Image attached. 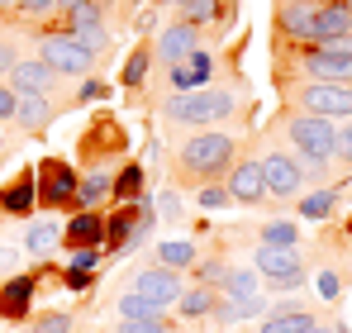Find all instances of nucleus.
<instances>
[{
  "instance_id": "1",
  "label": "nucleus",
  "mask_w": 352,
  "mask_h": 333,
  "mask_svg": "<svg viewBox=\"0 0 352 333\" xmlns=\"http://www.w3.org/2000/svg\"><path fill=\"white\" fill-rule=\"evenodd\" d=\"M291 143L300 148V158H305L300 171H314L319 176L329 166V158H333V124L319 119V114H300V119H291Z\"/></svg>"
},
{
  "instance_id": "2",
  "label": "nucleus",
  "mask_w": 352,
  "mask_h": 333,
  "mask_svg": "<svg viewBox=\"0 0 352 333\" xmlns=\"http://www.w3.org/2000/svg\"><path fill=\"white\" fill-rule=\"evenodd\" d=\"M229 162H234V143H229L224 133H200V138H190L186 153H181V166H186L190 176H200V181L219 176Z\"/></svg>"
},
{
  "instance_id": "3",
  "label": "nucleus",
  "mask_w": 352,
  "mask_h": 333,
  "mask_svg": "<svg viewBox=\"0 0 352 333\" xmlns=\"http://www.w3.org/2000/svg\"><path fill=\"white\" fill-rule=\"evenodd\" d=\"M224 114H234V100L224 91H190V96L167 100V119L172 124H214Z\"/></svg>"
},
{
  "instance_id": "4",
  "label": "nucleus",
  "mask_w": 352,
  "mask_h": 333,
  "mask_svg": "<svg viewBox=\"0 0 352 333\" xmlns=\"http://www.w3.org/2000/svg\"><path fill=\"white\" fill-rule=\"evenodd\" d=\"M38 62H43V67H53V72H67V76H86L96 57L86 53L72 34H48V39L38 43Z\"/></svg>"
},
{
  "instance_id": "5",
  "label": "nucleus",
  "mask_w": 352,
  "mask_h": 333,
  "mask_svg": "<svg viewBox=\"0 0 352 333\" xmlns=\"http://www.w3.org/2000/svg\"><path fill=\"white\" fill-rule=\"evenodd\" d=\"M305 114H319V119H348L352 114V86H333V81H319V86H305Z\"/></svg>"
},
{
  "instance_id": "6",
  "label": "nucleus",
  "mask_w": 352,
  "mask_h": 333,
  "mask_svg": "<svg viewBox=\"0 0 352 333\" xmlns=\"http://www.w3.org/2000/svg\"><path fill=\"white\" fill-rule=\"evenodd\" d=\"M257 267L267 272V281H272L276 290H281V286L291 290V286H300V281H305L295 248H267V243H262V248H257Z\"/></svg>"
},
{
  "instance_id": "7",
  "label": "nucleus",
  "mask_w": 352,
  "mask_h": 333,
  "mask_svg": "<svg viewBox=\"0 0 352 333\" xmlns=\"http://www.w3.org/2000/svg\"><path fill=\"white\" fill-rule=\"evenodd\" d=\"M262 181H267V195H295L300 181H305V171L286 153H267L262 158Z\"/></svg>"
},
{
  "instance_id": "8",
  "label": "nucleus",
  "mask_w": 352,
  "mask_h": 333,
  "mask_svg": "<svg viewBox=\"0 0 352 333\" xmlns=\"http://www.w3.org/2000/svg\"><path fill=\"white\" fill-rule=\"evenodd\" d=\"M133 295H143V300H153L157 310H167V305H176V300H181V277H176V272H167V267L138 272V281H133Z\"/></svg>"
},
{
  "instance_id": "9",
  "label": "nucleus",
  "mask_w": 352,
  "mask_h": 333,
  "mask_svg": "<svg viewBox=\"0 0 352 333\" xmlns=\"http://www.w3.org/2000/svg\"><path fill=\"white\" fill-rule=\"evenodd\" d=\"M214 76V57L205 53V48H195L190 57H181L172 67V86L181 96H190V91H205V81Z\"/></svg>"
},
{
  "instance_id": "10",
  "label": "nucleus",
  "mask_w": 352,
  "mask_h": 333,
  "mask_svg": "<svg viewBox=\"0 0 352 333\" xmlns=\"http://www.w3.org/2000/svg\"><path fill=\"white\" fill-rule=\"evenodd\" d=\"M229 200H243V205H257L267 200V181H262V162H238L229 171Z\"/></svg>"
},
{
  "instance_id": "11",
  "label": "nucleus",
  "mask_w": 352,
  "mask_h": 333,
  "mask_svg": "<svg viewBox=\"0 0 352 333\" xmlns=\"http://www.w3.org/2000/svg\"><path fill=\"white\" fill-rule=\"evenodd\" d=\"M343 34H352V5L348 0L314 5V43H329V39H343Z\"/></svg>"
},
{
  "instance_id": "12",
  "label": "nucleus",
  "mask_w": 352,
  "mask_h": 333,
  "mask_svg": "<svg viewBox=\"0 0 352 333\" xmlns=\"http://www.w3.org/2000/svg\"><path fill=\"white\" fill-rule=\"evenodd\" d=\"M38 181H43V186H38V200H43V205L76 200V176L67 171V162H53V158H48V162H43V171H38Z\"/></svg>"
},
{
  "instance_id": "13",
  "label": "nucleus",
  "mask_w": 352,
  "mask_h": 333,
  "mask_svg": "<svg viewBox=\"0 0 352 333\" xmlns=\"http://www.w3.org/2000/svg\"><path fill=\"white\" fill-rule=\"evenodd\" d=\"M10 81H14V96H48L58 86V72L43 62H14Z\"/></svg>"
},
{
  "instance_id": "14",
  "label": "nucleus",
  "mask_w": 352,
  "mask_h": 333,
  "mask_svg": "<svg viewBox=\"0 0 352 333\" xmlns=\"http://www.w3.org/2000/svg\"><path fill=\"white\" fill-rule=\"evenodd\" d=\"M195 48H200V34H195L190 24H172V29H162V39H157V53H162L167 67H176L181 57H190Z\"/></svg>"
},
{
  "instance_id": "15",
  "label": "nucleus",
  "mask_w": 352,
  "mask_h": 333,
  "mask_svg": "<svg viewBox=\"0 0 352 333\" xmlns=\"http://www.w3.org/2000/svg\"><path fill=\"white\" fill-rule=\"evenodd\" d=\"M309 329H314V314L300 305H281L262 319V333H309Z\"/></svg>"
},
{
  "instance_id": "16",
  "label": "nucleus",
  "mask_w": 352,
  "mask_h": 333,
  "mask_svg": "<svg viewBox=\"0 0 352 333\" xmlns=\"http://www.w3.org/2000/svg\"><path fill=\"white\" fill-rule=\"evenodd\" d=\"M29 295H34V277H14L0 290V314L5 319H24L29 314Z\"/></svg>"
},
{
  "instance_id": "17",
  "label": "nucleus",
  "mask_w": 352,
  "mask_h": 333,
  "mask_svg": "<svg viewBox=\"0 0 352 333\" xmlns=\"http://www.w3.org/2000/svg\"><path fill=\"white\" fill-rule=\"evenodd\" d=\"M309 72H314L319 81H333V86H338V81H352V57L324 53V48H319V53H309Z\"/></svg>"
},
{
  "instance_id": "18",
  "label": "nucleus",
  "mask_w": 352,
  "mask_h": 333,
  "mask_svg": "<svg viewBox=\"0 0 352 333\" xmlns=\"http://www.w3.org/2000/svg\"><path fill=\"white\" fill-rule=\"evenodd\" d=\"M14 119H19L29 133H43L48 119H53V105H48L43 96H19V100H14Z\"/></svg>"
},
{
  "instance_id": "19",
  "label": "nucleus",
  "mask_w": 352,
  "mask_h": 333,
  "mask_svg": "<svg viewBox=\"0 0 352 333\" xmlns=\"http://www.w3.org/2000/svg\"><path fill=\"white\" fill-rule=\"evenodd\" d=\"M67 243H76V248H96L100 238H105V219L100 215H76V219L67 224V233H62Z\"/></svg>"
},
{
  "instance_id": "20",
  "label": "nucleus",
  "mask_w": 352,
  "mask_h": 333,
  "mask_svg": "<svg viewBox=\"0 0 352 333\" xmlns=\"http://www.w3.org/2000/svg\"><path fill=\"white\" fill-rule=\"evenodd\" d=\"M58 238H62L58 219H38V224H29V233H24V248H29L34 257H43V253H53V248H58Z\"/></svg>"
},
{
  "instance_id": "21",
  "label": "nucleus",
  "mask_w": 352,
  "mask_h": 333,
  "mask_svg": "<svg viewBox=\"0 0 352 333\" xmlns=\"http://www.w3.org/2000/svg\"><path fill=\"white\" fill-rule=\"evenodd\" d=\"M281 29L291 39H314V5H286L281 10Z\"/></svg>"
},
{
  "instance_id": "22",
  "label": "nucleus",
  "mask_w": 352,
  "mask_h": 333,
  "mask_svg": "<svg viewBox=\"0 0 352 333\" xmlns=\"http://www.w3.org/2000/svg\"><path fill=\"white\" fill-rule=\"evenodd\" d=\"M34 195H38V191H34V176H19V181L0 195V205H5L10 215H29V210H34Z\"/></svg>"
},
{
  "instance_id": "23",
  "label": "nucleus",
  "mask_w": 352,
  "mask_h": 333,
  "mask_svg": "<svg viewBox=\"0 0 352 333\" xmlns=\"http://www.w3.org/2000/svg\"><path fill=\"white\" fill-rule=\"evenodd\" d=\"M110 191H115L110 171H91V176H81V181H76V200H81V205H96V200H105Z\"/></svg>"
},
{
  "instance_id": "24",
  "label": "nucleus",
  "mask_w": 352,
  "mask_h": 333,
  "mask_svg": "<svg viewBox=\"0 0 352 333\" xmlns=\"http://www.w3.org/2000/svg\"><path fill=\"white\" fill-rule=\"evenodd\" d=\"M262 310H267V305H262L257 295H238V300L229 295V305H219V319H224V324H238V319H257Z\"/></svg>"
},
{
  "instance_id": "25",
  "label": "nucleus",
  "mask_w": 352,
  "mask_h": 333,
  "mask_svg": "<svg viewBox=\"0 0 352 333\" xmlns=\"http://www.w3.org/2000/svg\"><path fill=\"white\" fill-rule=\"evenodd\" d=\"M176 305H181V314H186V319H205V314H214V290H210V286H200V290H186Z\"/></svg>"
},
{
  "instance_id": "26",
  "label": "nucleus",
  "mask_w": 352,
  "mask_h": 333,
  "mask_svg": "<svg viewBox=\"0 0 352 333\" xmlns=\"http://www.w3.org/2000/svg\"><path fill=\"white\" fill-rule=\"evenodd\" d=\"M119 314H124V324H143V319H162V310L153 305V300H143V295H124L119 300Z\"/></svg>"
},
{
  "instance_id": "27",
  "label": "nucleus",
  "mask_w": 352,
  "mask_h": 333,
  "mask_svg": "<svg viewBox=\"0 0 352 333\" xmlns=\"http://www.w3.org/2000/svg\"><path fill=\"white\" fill-rule=\"evenodd\" d=\"M157 257H162L167 272H176V267H190V262H195V248H190V243H162Z\"/></svg>"
},
{
  "instance_id": "28",
  "label": "nucleus",
  "mask_w": 352,
  "mask_h": 333,
  "mask_svg": "<svg viewBox=\"0 0 352 333\" xmlns=\"http://www.w3.org/2000/svg\"><path fill=\"white\" fill-rule=\"evenodd\" d=\"M295 238H300V233H295L291 219H276V224L262 228V243H267V248H295Z\"/></svg>"
},
{
  "instance_id": "29",
  "label": "nucleus",
  "mask_w": 352,
  "mask_h": 333,
  "mask_svg": "<svg viewBox=\"0 0 352 333\" xmlns=\"http://www.w3.org/2000/svg\"><path fill=\"white\" fill-rule=\"evenodd\" d=\"M224 290H229V295H257V272H243V267H238V272H224Z\"/></svg>"
},
{
  "instance_id": "30",
  "label": "nucleus",
  "mask_w": 352,
  "mask_h": 333,
  "mask_svg": "<svg viewBox=\"0 0 352 333\" xmlns=\"http://www.w3.org/2000/svg\"><path fill=\"white\" fill-rule=\"evenodd\" d=\"M100 19H105V10H100L96 0H86V5H76V10H72V29H105Z\"/></svg>"
},
{
  "instance_id": "31",
  "label": "nucleus",
  "mask_w": 352,
  "mask_h": 333,
  "mask_svg": "<svg viewBox=\"0 0 352 333\" xmlns=\"http://www.w3.org/2000/svg\"><path fill=\"white\" fill-rule=\"evenodd\" d=\"M329 210H333V191H314V195L300 200V215H305V219H324Z\"/></svg>"
},
{
  "instance_id": "32",
  "label": "nucleus",
  "mask_w": 352,
  "mask_h": 333,
  "mask_svg": "<svg viewBox=\"0 0 352 333\" xmlns=\"http://www.w3.org/2000/svg\"><path fill=\"white\" fill-rule=\"evenodd\" d=\"M72 39H76V43H81V48H86L91 57H96L100 48H105V43H110V34H105V29H72Z\"/></svg>"
},
{
  "instance_id": "33",
  "label": "nucleus",
  "mask_w": 352,
  "mask_h": 333,
  "mask_svg": "<svg viewBox=\"0 0 352 333\" xmlns=\"http://www.w3.org/2000/svg\"><path fill=\"white\" fill-rule=\"evenodd\" d=\"M72 329V314L67 310H53V314H43L38 324H34V333H67Z\"/></svg>"
},
{
  "instance_id": "34",
  "label": "nucleus",
  "mask_w": 352,
  "mask_h": 333,
  "mask_svg": "<svg viewBox=\"0 0 352 333\" xmlns=\"http://www.w3.org/2000/svg\"><path fill=\"white\" fill-rule=\"evenodd\" d=\"M219 14V0H186V19L195 29V19H214Z\"/></svg>"
},
{
  "instance_id": "35",
  "label": "nucleus",
  "mask_w": 352,
  "mask_h": 333,
  "mask_svg": "<svg viewBox=\"0 0 352 333\" xmlns=\"http://www.w3.org/2000/svg\"><path fill=\"white\" fill-rule=\"evenodd\" d=\"M143 72H148V53L138 48V53L124 62V81H129V86H138V81H143Z\"/></svg>"
},
{
  "instance_id": "36",
  "label": "nucleus",
  "mask_w": 352,
  "mask_h": 333,
  "mask_svg": "<svg viewBox=\"0 0 352 333\" xmlns=\"http://www.w3.org/2000/svg\"><path fill=\"white\" fill-rule=\"evenodd\" d=\"M115 195H119V200H138V171H133V166L115 181Z\"/></svg>"
},
{
  "instance_id": "37",
  "label": "nucleus",
  "mask_w": 352,
  "mask_h": 333,
  "mask_svg": "<svg viewBox=\"0 0 352 333\" xmlns=\"http://www.w3.org/2000/svg\"><path fill=\"white\" fill-rule=\"evenodd\" d=\"M333 158L352 162V124H348V129H333Z\"/></svg>"
},
{
  "instance_id": "38",
  "label": "nucleus",
  "mask_w": 352,
  "mask_h": 333,
  "mask_svg": "<svg viewBox=\"0 0 352 333\" xmlns=\"http://www.w3.org/2000/svg\"><path fill=\"white\" fill-rule=\"evenodd\" d=\"M224 262H200V286H224Z\"/></svg>"
},
{
  "instance_id": "39",
  "label": "nucleus",
  "mask_w": 352,
  "mask_h": 333,
  "mask_svg": "<svg viewBox=\"0 0 352 333\" xmlns=\"http://www.w3.org/2000/svg\"><path fill=\"white\" fill-rule=\"evenodd\" d=\"M200 205H205V210H219V205H229V191H224V186H205V191H200Z\"/></svg>"
},
{
  "instance_id": "40",
  "label": "nucleus",
  "mask_w": 352,
  "mask_h": 333,
  "mask_svg": "<svg viewBox=\"0 0 352 333\" xmlns=\"http://www.w3.org/2000/svg\"><path fill=\"white\" fill-rule=\"evenodd\" d=\"M319 295L324 300H338V277L333 272H319Z\"/></svg>"
},
{
  "instance_id": "41",
  "label": "nucleus",
  "mask_w": 352,
  "mask_h": 333,
  "mask_svg": "<svg viewBox=\"0 0 352 333\" xmlns=\"http://www.w3.org/2000/svg\"><path fill=\"white\" fill-rule=\"evenodd\" d=\"M14 100H19V96H14L10 86H0V119H14Z\"/></svg>"
},
{
  "instance_id": "42",
  "label": "nucleus",
  "mask_w": 352,
  "mask_h": 333,
  "mask_svg": "<svg viewBox=\"0 0 352 333\" xmlns=\"http://www.w3.org/2000/svg\"><path fill=\"white\" fill-rule=\"evenodd\" d=\"M53 5H58V0H19V10H24V14H48Z\"/></svg>"
},
{
  "instance_id": "43",
  "label": "nucleus",
  "mask_w": 352,
  "mask_h": 333,
  "mask_svg": "<svg viewBox=\"0 0 352 333\" xmlns=\"http://www.w3.org/2000/svg\"><path fill=\"white\" fill-rule=\"evenodd\" d=\"M129 333H167V324L162 319H143V324H124Z\"/></svg>"
},
{
  "instance_id": "44",
  "label": "nucleus",
  "mask_w": 352,
  "mask_h": 333,
  "mask_svg": "<svg viewBox=\"0 0 352 333\" xmlns=\"http://www.w3.org/2000/svg\"><path fill=\"white\" fill-rule=\"evenodd\" d=\"M14 62H19L14 57V43H0V72H14Z\"/></svg>"
},
{
  "instance_id": "45",
  "label": "nucleus",
  "mask_w": 352,
  "mask_h": 333,
  "mask_svg": "<svg viewBox=\"0 0 352 333\" xmlns=\"http://www.w3.org/2000/svg\"><path fill=\"white\" fill-rule=\"evenodd\" d=\"M162 215H167V219H176V215H181V205H176V195H162Z\"/></svg>"
},
{
  "instance_id": "46",
  "label": "nucleus",
  "mask_w": 352,
  "mask_h": 333,
  "mask_svg": "<svg viewBox=\"0 0 352 333\" xmlns=\"http://www.w3.org/2000/svg\"><path fill=\"white\" fill-rule=\"evenodd\" d=\"M62 10H76V5H86V0H58Z\"/></svg>"
},
{
  "instance_id": "47",
  "label": "nucleus",
  "mask_w": 352,
  "mask_h": 333,
  "mask_svg": "<svg viewBox=\"0 0 352 333\" xmlns=\"http://www.w3.org/2000/svg\"><path fill=\"white\" fill-rule=\"evenodd\" d=\"M162 5H186V0H162Z\"/></svg>"
},
{
  "instance_id": "48",
  "label": "nucleus",
  "mask_w": 352,
  "mask_h": 333,
  "mask_svg": "<svg viewBox=\"0 0 352 333\" xmlns=\"http://www.w3.org/2000/svg\"><path fill=\"white\" fill-rule=\"evenodd\" d=\"M309 333H329V329H319V324H314V329H309Z\"/></svg>"
},
{
  "instance_id": "49",
  "label": "nucleus",
  "mask_w": 352,
  "mask_h": 333,
  "mask_svg": "<svg viewBox=\"0 0 352 333\" xmlns=\"http://www.w3.org/2000/svg\"><path fill=\"white\" fill-rule=\"evenodd\" d=\"M291 5H309V0H291Z\"/></svg>"
},
{
  "instance_id": "50",
  "label": "nucleus",
  "mask_w": 352,
  "mask_h": 333,
  "mask_svg": "<svg viewBox=\"0 0 352 333\" xmlns=\"http://www.w3.org/2000/svg\"><path fill=\"white\" fill-rule=\"evenodd\" d=\"M115 333H129V329H115Z\"/></svg>"
},
{
  "instance_id": "51",
  "label": "nucleus",
  "mask_w": 352,
  "mask_h": 333,
  "mask_svg": "<svg viewBox=\"0 0 352 333\" xmlns=\"http://www.w3.org/2000/svg\"><path fill=\"white\" fill-rule=\"evenodd\" d=\"M0 148H5V138H0Z\"/></svg>"
},
{
  "instance_id": "52",
  "label": "nucleus",
  "mask_w": 352,
  "mask_h": 333,
  "mask_svg": "<svg viewBox=\"0 0 352 333\" xmlns=\"http://www.w3.org/2000/svg\"><path fill=\"white\" fill-rule=\"evenodd\" d=\"M0 5H10V0H0Z\"/></svg>"
}]
</instances>
